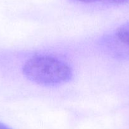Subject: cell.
<instances>
[{
	"label": "cell",
	"instance_id": "cell-4",
	"mask_svg": "<svg viewBox=\"0 0 129 129\" xmlns=\"http://www.w3.org/2000/svg\"><path fill=\"white\" fill-rule=\"evenodd\" d=\"M75 1H80V2H82V3H89L96 2V1H100V0H75Z\"/></svg>",
	"mask_w": 129,
	"mask_h": 129
},
{
	"label": "cell",
	"instance_id": "cell-3",
	"mask_svg": "<svg viewBox=\"0 0 129 129\" xmlns=\"http://www.w3.org/2000/svg\"><path fill=\"white\" fill-rule=\"evenodd\" d=\"M100 1L110 5H123L129 3V0H100Z\"/></svg>",
	"mask_w": 129,
	"mask_h": 129
},
{
	"label": "cell",
	"instance_id": "cell-5",
	"mask_svg": "<svg viewBox=\"0 0 129 129\" xmlns=\"http://www.w3.org/2000/svg\"><path fill=\"white\" fill-rule=\"evenodd\" d=\"M0 129H11V128H9L8 127H7L6 125H5V124H3V123H2L0 122Z\"/></svg>",
	"mask_w": 129,
	"mask_h": 129
},
{
	"label": "cell",
	"instance_id": "cell-1",
	"mask_svg": "<svg viewBox=\"0 0 129 129\" xmlns=\"http://www.w3.org/2000/svg\"><path fill=\"white\" fill-rule=\"evenodd\" d=\"M23 73L30 81L44 86L67 83L72 76V69L67 63L47 55H38L27 60Z\"/></svg>",
	"mask_w": 129,
	"mask_h": 129
},
{
	"label": "cell",
	"instance_id": "cell-2",
	"mask_svg": "<svg viewBox=\"0 0 129 129\" xmlns=\"http://www.w3.org/2000/svg\"><path fill=\"white\" fill-rule=\"evenodd\" d=\"M105 41L114 55L129 59V23L119 26Z\"/></svg>",
	"mask_w": 129,
	"mask_h": 129
}]
</instances>
